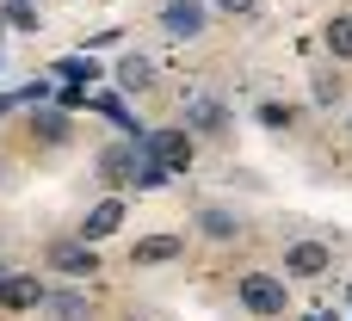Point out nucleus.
Masks as SVG:
<instances>
[{"mask_svg": "<svg viewBox=\"0 0 352 321\" xmlns=\"http://www.w3.org/2000/svg\"><path fill=\"white\" fill-rule=\"evenodd\" d=\"M56 74H62V80H99L93 56H62V62H56Z\"/></svg>", "mask_w": 352, "mask_h": 321, "instance_id": "obj_14", "label": "nucleus"}, {"mask_svg": "<svg viewBox=\"0 0 352 321\" xmlns=\"http://www.w3.org/2000/svg\"><path fill=\"white\" fill-rule=\"evenodd\" d=\"M186 124H198V130H223L229 118H223L217 99H186Z\"/></svg>", "mask_w": 352, "mask_h": 321, "instance_id": "obj_11", "label": "nucleus"}, {"mask_svg": "<svg viewBox=\"0 0 352 321\" xmlns=\"http://www.w3.org/2000/svg\"><path fill=\"white\" fill-rule=\"evenodd\" d=\"M223 12H254V0H217Z\"/></svg>", "mask_w": 352, "mask_h": 321, "instance_id": "obj_20", "label": "nucleus"}, {"mask_svg": "<svg viewBox=\"0 0 352 321\" xmlns=\"http://www.w3.org/2000/svg\"><path fill=\"white\" fill-rule=\"evenodd\" d=\"M260 124H272V130H285V124H291V105H260Z\"/></svg>", "mask_w": 352, "mask_h": 321, "instance_id": "obj_19", "label": "nucleus"}, {"mask_svg": "<svg viewBox=\"0 0 352 321\" xmlns=\"http://www.w3.org/2000/svg\"><path fill=\"white\" fill-rule=\"evenodd\" d=\"M118 223H124V204H118V198H105V204H93V210H87V229H80V241H105Z\"/></svg>", "mask_w": 352, "mask_h": 321, "instance_id": "obj_8", "label": "nucleus"}, {"mask_svg": "<svg viewBox=\"0 0 352 321\" xmlns=\"http://www.w3.org/2000/svg\"><path fill=\"white\" fill-rule=\"evenodd\" d=\"M37 130H43V142H62V136H68V124H62L56 111H43V118H37Z\"/></svg>", "mask_w": 352, "mask_h": 321, "instance_id": "obj_18", "label": "nucleus"}, {"mask_svg": "<svg viewBox=\"0 0 352 321\" xmlns=\"http://www.w3.org/2000/svg\"><path fill=\"white\" fill-rule=\"evenodd\" d=\"M6 19H12L19 31H37V6H25V0H12V6H6Z\"/></svg>", "mask_w": 352, "mask_h": 321, "instance_id": "obj_17", "label": "nucleus"}, {"mask_svg": "<svg viewBox=\"0 0 352 321\" xmlns=\"http://www.w3.org/2000/svg\"><path fill=\"white\" fill-rule=\"evenodd\" d=\"M50 291H43V278H0V303L6 309H37Z\"/></svg>", "mask_w": 352, "mask_h": 321, "instance_id": "obj_7", "label": "nucleus"}, {"mask_svg": "<svg viewBox=\"0 0 352 321\" xmlns=\"http://www.w3.org/2000/svg\"><path fill=\"white\" fill-rule=\"evenodd\" d=\"M322 43H328L334 56H346V62H352V12H340V19L322 31Z\"/></svg>", "mask_w": 352, "mask_h": 321, "instance_id": "obj_12", "label": "nucleus"}, {"mask_svg": "<svg viewBox=\"0 0 352 321\" xmlns=\"http://www.w3.org/2000/svg\"><path fill=\"white\" fill-rule=\"evenodd\" d=\"M309 321H334V316H328V309H316V316H309Z\"/></svg>", "mask_w": 352, "mask_h": 321, "instance_id": "obj_21", "label": "nucleus"}, {"mask_svg": "<svg viewBox=\"0 0 352 321\" xmlns=\"http://www.w3.org/2000/svg\"><path fill=\"white\" fill-rule=\"evenodd\" d=\"M161 25H167V37H198L204 31V6L198 0H167L161 6Z\"/></svg>", "mask_w": 352, "mask_h": 321, "instance_id": "obj_5", "label": "nucleus"}, {"mask_svg": "<svg viewBox=\"0 0 352 321\" xmlns=\"http://www.w3.org/2000/svg\"><path fill=\"white\" fill-rule=\"evenodd\" d=\"M241 303H248L254 316H285V278L248 272V278H241Z\"/></svg>", "mask_w": 352, "mask_h": 321, "instance_id": "obj_1", "label": "nucleus"}, {"mask_svg": "<svg viewBox=\"0 0 352 321\" xmlns=\"http://www.w3.org/2000/svg\"><path fill=\"white\" fill-rule=\"evenodd\" d=\"M56 321H87V297H50Z\"/></svg>", "mask_w": 352, "mask_h": 321, "instance_id": "obj_16", "label": "nucleus"}, {"mask_svg": "<svg viewBox=\"0 0 352 321\" xmlns=\"http://www.w3.org/2000/svg\"><path fill=\"white\" fill-rule=\"evenodd\" d=\"M328 266H334V254H328L322 241H297V247L285 254V272H291V278H322Z\"/></svg>", "mask_w": 352, "mask_h": 321, "instance_id": "obj_4", "label": "nucleus"}, {"mask_svg": "<svg viewBox=\"0 0 352 321\" xmlns=\"http://www.w3.org/2000/svg\"><path fill=\"white\" fill-rule=\"evenodd\" d=\"M198 229H204L210 241H229V235H235V217H229V210H204V217H198Z\"/></svg>", "mask_w": 352, "mask_h": 321, "instance_id": "obj_15", "label": "nucleus"}, {"mask_svg": "<svg viewBox=\"0 0 352 321\" xmlns=\"http://www.w3.org/2000/svg\"><path fill=\"white\" fill-rule=\"evenodd\" d=\"M136 155H142V136H130V142L105 148V155H99V173H105L111 186H130V179H136Z\"/></svg>", "mask_w": 352, "mask_h": 321, "instance_id": "obj_3", "label": "nucleus"}, {"mask_svg": "<svg viewBox=\"0 0 352 321\" xmlns=\"http://www.w3.org/2000/svg\"><path fill=\"white\" fill-rule=\"evenodd\" d=\"M167 179H173V173H167V161H161V155H155V148L142 142V155H136V179H130V186L155 192V186H167Z\"/></svg>", "mask_w": 352, "mask_h": 321, "instance_id": "obj_9", "label": "nucleus"}, {"mask_svg": "<svg viewBox=\"0 0 352 321\" xmlns=\"http://www.w3.org/2000/svg\"><path fill=\"white\" fill-rule=\"evenodd\" d=\"M148 74H155L148 56H124V62H118V87H148Z\"/></svg>", "mask_w": 352, "mask_h": 321, "instance_id": "obj_13", "label": "nucleus"}, {"mask_svg": "<svg viewBox=\"0 0 352 321\" xmlns=\"http://www.w3.org/2000/svg\"><path fill=\"white\" fill-rule=\"evenodd\" d=\"M50 266L56 272H74V278H93L99 260H93V241H56L50 247Z\"/></svg>", "mask_w": 352, "mask_h": 321, "instance_id": "obj_6", "label": "nucleus"}, {"mask_svg": "<svg viewBox=\"0 0 352 321\" xmlns=\"http://www.w3.org/2000/svg\"><path fill=\"white\" fill-rule=\"evenodd\" d=\"M142 142L167 161V173H186L192 167V136L186 130H142Z\"/></svg>", "mask_w": 352, "mask_h": 321, "instance_id": "obj_2", "label": "nucleus"}, {"mask_svg": "<svg viewBox=\"0 0 352 321\" xmlns=\"http://www.w3.org/2000/svg\"><path fill=\"white\" fill-rule=\"evenodd\" d=\"M186 241L179 235H148V241H136V266H161V260H173Z\"/></svg>", "mask_w": 352, "mask_h": 321, "instance_id": "obj_10", "label": "nucleus"}]
</instances>
